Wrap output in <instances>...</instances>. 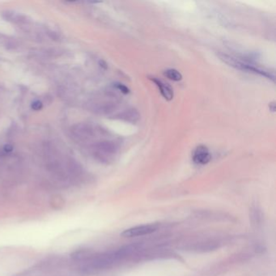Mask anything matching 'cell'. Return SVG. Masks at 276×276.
I'll list each match as a JSON object with an SVG mask.
<instances>
[{"instance_id":"cell-1","label":"cell","mask_w":276,"mask_h":276,"mask_svg":"<svg viewBox=\"0 0 276 276\" xmlns=\"http://www.w3.org/2000/svg\"><path fill=\"white\" fill-rule=\"evenodd\" d=\"M219 56L222 61L225 62V64H227V65L234 68L256 74V75L263 76L269 80L275 81V73L273 71H269L267 69L261 68L259 66H255L251 63H249L245 60H241L235 57L230 56L228 54H220Z\"/></svg>"},{"instance_id":"cell-2","label":"cell","mask_w":276,"mask_h":276,"mask_svg":"<svg viewBox=\"0 0 276 276\" xmlns=\"http://www.w3.org/2000/svg\"><path fill=\"white\" fill-rule=\"evenodd\" d=\"M93 149L94 154L98 159L103 162H108L114 159V157L118 154L121 145L119 141L117 140H102L96 143Z\"/></svg>"},{"instance_id":"cell-3","label":"cell","mask_w":276,"mask_h":276,"mask_svg":"<svg viewBox=\"0 0 276 276\" xmlns=\"http://www.w3.org/2000/svg\"><path fill=\"white\" fill-rule=\"evenodd\" d=\"M157 225H144L135 227H130L126 229L121 233V236L126 238H132V237H142L146 236L157 231Z\"/></svg>"},{"instance_id":"cell-4","label":"cell","mask_w":276,"mask_h":276,"mask_svg":"<svg viewBox=\"0 0 276 276\" xmlns=\"http://www.w3.org/2000/svg\"><path fill=\"white\" fill-rule=\"evenodd\" d=\"M211 154L208 147L204 145H199L194 151L193 162L197 164L204 165L211 162Z\"/></svg>"},{"instance_id":"cell-5","label":"cell","mask_w":276,"mask_h":276,"mask_svg":"<svg viewBox=\"0 0 276 276\" xmlns=\"http://www.w3.org/2000/svg\"><path fill=\"white\" fill-rule=\"evenodd\" d=\"M149 79L158 87L160 92L165 100H171L174 98V89L169 83H164V81H161L156 77H149Z\"/></svg>"},{"instance_id":"cell-6","label":"cell","mask_w":276,"mask_h":276,"mask_svg":"<svg viewBox=\"0 0 276 276\" xmlns=\"http://www.w3.org/2000/svg\"><path fill=\"white\" fill-rule=\"evenodd\" d=\"M73 132L75 135L81 140H88L94 134L93 127L88 124L77 125L73 130Z\"/></svg>"},{"instance_id":"cell-7","label":"cell","mask_w":276,"mask_h":276,"mask_svg":"<svg viewBox=\"0 0 276 276\" xmlns=\"http://www.w3.org/2000/svg\"><path fill=\"white\" fill-rule=\"evenodd\" d=\"M121 119L124 120L126 122H136L140 119V115L137 110L134 109H127L117 114Z\"/></svg>"},{"instance_id":"cell-8","label":"cell","mask_w":276,"mask_h":276,"mask_svg":"<svg viewBox=\"0 0 276 276\" xmlns=\"http://www.w3.org/2000/svg\"><path fill=\"white\" fill-rule=\"evenodd\" d=\"M164 76L173 81H180L182 80V75L176 69H168L164 71Z\"/></svg>"},{"instance_id":"cell-9","label":"cell","mask_w":276,"mask_h":276,"mask_svg":"<svg viewBox=\"0 0 276 276\" xmlns=\"http://www.w3.org/2000/svg\"><path fill=\"white\" fill-rule=\"evenodd\" d=\"M115 87H116L117 90L120 91V92L123 93V94H127V93H130L129 88L123 85L122 83H117V84H115Z\"/></svg>"},{"instance_id":"cell-10","label":"cell","mask_w":276,"mask_h":276,"mask_svg":"<svg viewBox=\"0 0 276 276\" xmlns=\"http://www.w3.org/2000/svg\"><path fill=\"white\" fill-rule=\"evenodd\" d=\"M32 108L34 110H42V103L39 100H35L34 102H32Z\"/></svg>"},{"instance_id":"cell-11","label":"cell","mask_w":276,"mask_h":276,"mask_svg":"<svg viewBox=\"0 0 276 276\" xmlns=\"http://www.w3.org/2000/svg\"><path fill=\"white\" fill-rule=\"evenodd\" d=\"M3 149H4V151H5L6 152H12V151H13V146H12V145H6L5 147H4V148H3Z\"/></svg>"}]
</instances>
